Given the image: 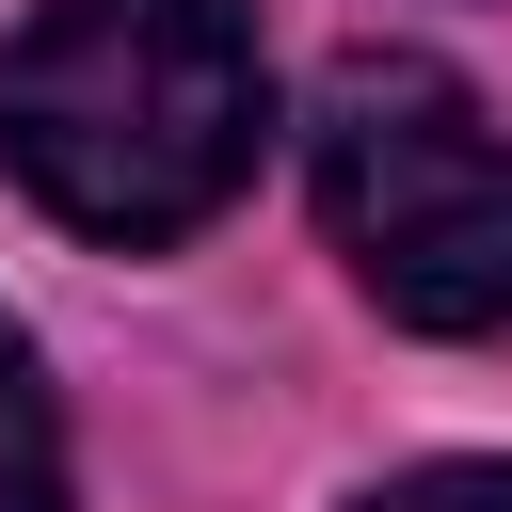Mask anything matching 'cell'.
Instances as JSON below:
<instances>
[{
  "label": "cell",
  "mask_w": 512,
  "mask_h": 512,
  "mask_svg": "<svg viewBox=\"0 0 512 512\" xmlns=\"http://www.w3.org/2000/svg\"><path fill=\"white\" fill-rule=\"evenodd\" d=\"M304 176H320V224L352 256V288L416 336H512V128L416 64V48H352L320 80V128H304Z\"/></svg>",
  "instance_id": "cell-2"
},
{
  "label": "cell",
  "mask_w": 512,
  "mask_h": 512,
  "mask_svg": "<svg viewBox=\"0 0 512 512\" xmlns=\"http://www.w3.org/2000/svg\"><path fill=\"white\" fill-rule=\"evenodd\" d=\"M0 512H64V416H48V368L16 320H0Z\"/></svg>",
  "instance_id": "cell-3"
},
{
  "label": "cell",
  "mask_w": 512,
  "mask_h": 512,
  "mask_svg": "<svg viewBox=\"0 0 512 512\" xmlns=\"http://www.w3.org/2000/svg\"><path fill=\"white\" fill-rule=\"evenodd\" d=\"M352 512H512V464H416V480H384Z\"/></svg>",
  "instance_id": "cell-4"
},
{
  "label": "cell",
  "mask_w": 512,
  "mask_h": 512,
  "mask_svg": "<svg viewBox=\"0 0 512 512\" xmlns=\"http://www.w3.org/2000/svg\"><path fill=\"white\" fill-rule=\"evenodd\" d=\"M272 80L240 0H32L0 48V160L80 240H192L256 176Z\"/></svg>",
  "instance_id": "cell-1"
}]
</instances>
